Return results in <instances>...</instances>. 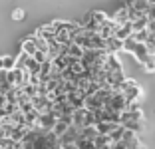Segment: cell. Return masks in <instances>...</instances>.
<instances>
[{
    "instance_id": "cell-1",
    "label": "cell",
    "mask_w": 155,
    "mask_h": 149,
    "mask_svg": "<svg viewBox=\"0 0 155 149\" xmlns=\"http://www.w3.org/2000/svg\"><path fill=\"white\" fill-rule=\"evenodd\" d=\"M119 123L125 129L139 133L143 129V125H145V119H143L141 109H123V111H119Z\"/></svg>"
},
{
    "instance_id": "cell-2",
    "label": "cell",
    "mask_w": 155,
    "mask_h": 149,
    "mask_svg": "<svg viewBox=\"0 0 155 149\" xmlns=\"http://www.w3.org/2000/svg\"><path fill=\"white\" fill-rule=\"evenodd\" d=\"M104 108H107V109H114V111H123V109L127 108V99L123 98V94H121V91H115V90H111V94L107 95V99H105Z\"/></svg>"
},
{
    "instance_id": "cell-3",
    "label": "cell",
    "mask_w": 155,
    "mask_h": 149,
    "mask_svg": "<svg viewBox=\"0 0 155 149\" xmlns=\"http://www.w3.org/2000/svg\"><path fill=\"white\" fill-rule=\"evenodd\" d=\"M115 28H117V24H115L114 20H111V18H105L104 22H101L100 26H97V30H96V32H97V34H100V36H101V38H104V40H105V38L114 36Z\"/></svg>"
},
{
    "instance_id": "cell-4",
    "label": "cell",
    "mask_w": 155,
    "mask_h": 149,
    "mask_svg": "<svg viewBox=\"0 0 155 149\" xmlns=\"http://www.w3.org/2000/svg\"><path fill=\"white\" fill-rule=\"evenodd\" d=\"M131 32H133V26H131V22L127 20V22H123V24H117L114 36H117L119 40H125L127 36H131Z\"/></svg>"
},
{
    "instance_id": "cell-5",
    "label": "cell",
    "mask_w": 155,
    "mask_h": 149,
    "mask_svg": "<svg viewBox=\"0 0 155 149\" xmlns=\"http://www.w3.org/2000/svg\"><path fill=\"white\" fill-rule=\"evenodd\" d=\"M105 50H107V52H111V54H115V52L123 50V40H119L117 36L105 38Z\"/></svg>"
},
{
    "instance_id": "cell-6",
    "label": "cell",
    "mask_w": 155,
    "mask_h": 149,
    "mask_svg": "<svg viewBox=\"0 0 155 149\" xmlns=\"http://www.w3.org/2000/svg\"><path fill=\"white\" fill-rule=\"evenodd\" d=\"M110 145H111V139H110V135H105V133H97V135L94 137V147L110 149Z\"/></svg>"
},
{
    "instance_id": "cell-7",
    "label": "cell",
    "mask_w": 155,
    "mask_h": 149,
    "mask_svg": "<svg viewBox=\"0 0 155 149\" xmlns=\"http://www.w3.org/2000/svg\"><path fill=\"white\" fill-rule=\"evenodd\" d=\"M111 20H114L115 24H123V22H127V20H129V10H127V6H121V8H119L117 12L114 14V18H111Z\"/></svg>"
},
{
    "instance_id": "cell-8",
    "label": "cell",
    "mask_w": 155,
    "mask_h": 149,
    "mask_svg": "<svg viewBox=\"0 0 155 149\" xmlns=\"http://www.w3.org/2000/svg\"><path fill=\"white\" fill-rule=\"evenodd\" d=\"M38 50V46H36V40H34V36L32 38H28V40H24L22 42V52L24 54H28V56H32L34 52Z\"/></svg>"
},
{
    "instance_id": "cell-9",
    "label": "cell",
    "mask_w": 155,
    "mask_h": 149,
    "mask_svg": "<svg viewBox=\"0 0 155 149\" xmlns=\"http://www.w3.org/2000/svg\"><path fill=\"white\" fill-rule=\"evenodd\" d=\"M129 22H131L133 30H143V28H147V22H149V18H147L145 14H143V16H139V18H135V20H129Z\"/></svg>"
},
{
    "instance_id": "cell-10",
    "label": "cell",
    "mask_w": 155,
    "mask_h": 149,
    "mask_svg": "<svg viewBox=\"0 0 155 149\" xmlns=\"http://www.w3.org/2000/svg\"><path fill=\"white\" fill-rule=\"evenodd\" d=\"M147 36H149L147 28H143V30H133V32H131V38H133L135 42H145Z\"/></svg>"
},
{
    "instance_id": "cell-11",
    "label": "cell",
    "mask_w": 155,
    "mask_h": 149,
    "mask_svg": "<svg viewBox=\"0 0 155 149\" xmlns=\"http://www.w3.org/2000/svg\"><path fill=\"white\" fill-rule=\"evenodd\" d=\"M143 68H145L147 74H153L155 72V58H153V56H149V58L143 62Z\"/></svg>"
},
{
    "instance_id": "cell-12",
    "label": "cell",
    "mask_w": 155,
    "mask_h": 149,
    "mask_svg": "<svg viewBox=\"0 0 155 149\" xmlns=\"http://www.w3.org/2000/svg\"><path fill=\"white\" fill-rule=\"evenodd\" d=\"M14 66H16V60H14L12 56H4V58H2V68L4 70H12Z\"/></svg>"
},
{
    "instance_id": "cell-13",
    "label": "cell",
    "mask_w": 155,
    "mask_h": 149,
    "mask_svg": "<svg viewBox=\"0 0 155 149\" xmlns=\"http://www.w3.org/2000/svg\"><path fill=\"white\" fill-rule=\"evenodd\" d=\"M145 16H147V18H149V20H155V4H153V2H151V4H149V8H147Z\"/></svg>"
},
{
    "instance_id": "cell-14",
    "label": "cell",
    "mask_w": 155,
    "mask_h": 149,
    "mask_svg": "<svg viewBox=\"0 0 155 149\" xmlns=\"http://www.w3.org/2000/svg\"><path fill=\"white\" fill-rule=\"evenodd\" d=\"M12 18H14V20H22V18H24V10H22V8L14 10V12H12Z\"/></svg>"
},
{
    "instance_id": "cell-15",
    "label": "cell",
    "mask_w": 155,
    "mask_h": 149,
    "mask_svg": "<svg viewBox=\"0 0 155 149\" xmlns=\"http://www.w3.org/2000/svg\"><path fill=\"white\" fill-rule=\"evenodd\" d=\"M147 32H153L155 34V20H149V22H147Z\"/></svg>"
},
{
    "instance_id": "cell-16",
    "label": "cell",
    "mask_w": 155,
    "mask_h": 149,
    "mask_svg": "<svg viewBox=\"0 0 155 149\" xmlns=\"http://www.w3.org/2000/svg\"><path fill=\"white\" fill-rule=\"evenodd\" d=\"M0 68H2V58H0Z\"/></svg>"
}]
</instances>
